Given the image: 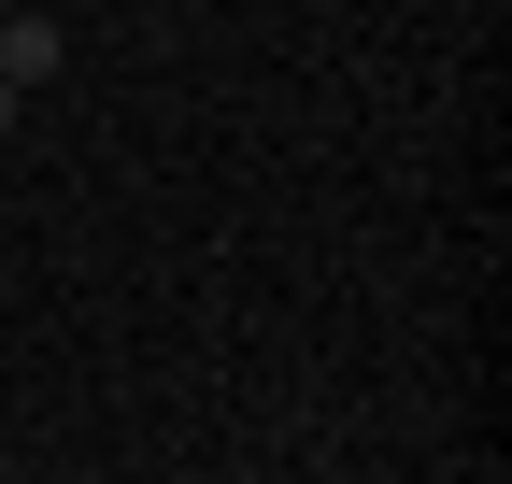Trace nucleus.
<instances>
[{"label":"nucleus","instance_id":"nucleus-1","mask_svg":"<svg viewBox=\"0 0 512 484\" xmlns=\"http://www.w3.org/2000/svg\"><path fill=\"white\" fill-rule=\"evenodd\" d=\"M72 72V29L43 15V0H15V15H0V86H57Z\"/></svg>","mask_w":512,"mask_h":484}]
</instances>
